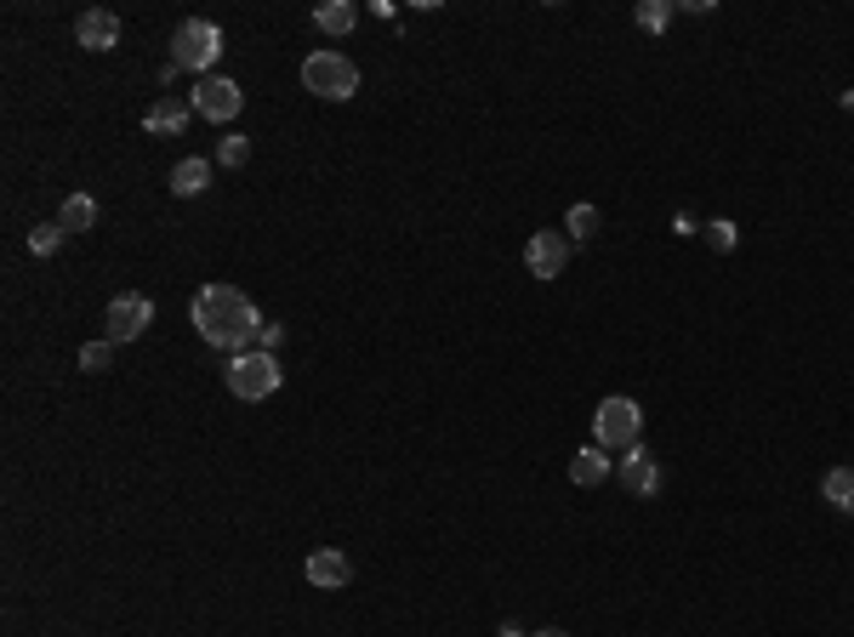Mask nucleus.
Returning <instances> with one entry per match:
<instances>
[{
  "mask_svg": "<svg viewBox=\"0 0 854 637\" xmlns=\"http://www.w3.org/2000/svg\"><path fill=\"white\" fill-rule=\"evenodd\" d=\"M598 222H605V217H598V206H570V211H564L570 240H593V234H598Z\"/></svg>",
  "mask_w": 854,
  "mask_h": 637,
  "instance_id": "nucleus-20",
  "label": "nucleus"
},
{
  "mask_svg": "<svg viewBox=\"0 0 854 637\" xmlns=\"http://www.w3.org/2000/svg\"><path fill=\"white\" fill-rule=\"evenodd\" d=\"M58 228H63V234H86V228H97V199L91 194H69L63 211H58Z\"/></svg>",
  "mask_w": 854,
  "mask_h": 637,
  "instance_id": "nucleus-16",
  "label": "nucleus"
},
{
  "mask_svg": "<svg viewBox=\"0 0 854 637\" xmlns=\"http://www.w3.org/2000/svg\"><path fill=\"white\" fill-rule=\"evenodd\" d=\"M593 444L598 450H633V444H644V411H638V399L610 393L605 404H598V411H593Z\"/></svg>",
  "mask_w": 854,
  "mask_h": 637,
  "instance_id": "nucleus-2",
  "label": "nucleus"
},
{
  "mask_svg": "<svg viewBox=\"0 0 854 637\" xmlns=\"http://www.w3.org/2000/svg\"><path fill=\"white\" fill-rule=\"evenodd\" d=\"M280 342H285V324H263L257 330V353H280Z\"/></svg>",
  "mask_w": 854,
  "mask_h": 637,
  "instance_id": "nucleus-24",
  "label": "nucleus"
},
{
  "mask_svg": "<svg viewBox=\"0 0 854 637\" xmlns=\"http://www.w3.org/2000/svg\"><path fill=\"white\" fill-rule=\"evenodd\" d=\"M109 365H114V342H86L81 347V370L97 376V370H109Z\"/></svg>",
  "mask_w": 854,
  "mask_h": 637,
  "instance_id": "nucleus-22",
  "label": "nucleus"
},
{
  "mask_svg": "<svg viewBox=\"0 0 854 637\" xmlns=\"http://www.w3.org/2000/svg\"><path fill=\"white\" fill-rule=\"evenodd\" d=\"M536 637H570V632H559V626H541Z\"/></svg>",
  "mask_w": 854,
  "mask_h": 637,
  "instance_id": "nucleus-25",
  "label": "nucleus"
},
{
  "mask_svg": "<svg viewBox=\"0 0 854 637\" xmlns=\"http://www.w3.org/2000/svg\"><path fill=\"white\" fill-rule=\"evenodd\" d=\"M194 330L206 336L217 353H251L257 347V330H263V314H257V302H251L240 285H206L194 296V308H188Z\"/></svg>",
  "mask_w": 854,
  "mask_h": 637,
  "instance_id": "nucleus-1",
  "label": "nucleus"
},
{
  "mask_svg": "<svg viewBox=\"0 0 854 637\" xmlns=\"http://www.w3.org/2000/svg\"><path fill=\"white\" fill-rule=\"evenodd\" d=\"M707 240H712V250H735L741 245V228L730 217H718V222H707Z\"/></svg>",
  "mask_w": 854,
  "mask_h": 637,
  "instance_id": "nucleus-23",
  "label": "nucleus"
},
{
  "mask_svg": "<svg viewBox=\"0 0 854 637\" xmlns=\"http://www.w3.org/2000/svg\"><path fill=\"white\" fill-rule=\"evenodd\" d=\"M820 495L838 506V513H854V467H832L820 483Z\"/></svg>",
  "mask_w": 854,
  "mask_h": 637,
  "instance_id": "nucleus-17",
  "label": "nucleus"
},
{
  "mask_svg": "<svg viewBox=\"0 0 854 637\" xmlns=\"http://www.w3.org/2000/svg\"><path fill=\"white\" fill-rule=\"evenodd\" d=\"M621 483H626L633 495H656V490H661V467H656V455H649L644 444L621 450Z\"/></svg>",
  "mask_w": 854,
  "mask_h": 637,
  "instance_id": "nucleus-10",
  "label": "nucleus"
},
{
  "mask_svg": "<svg viewBox=\"0 0 854 637\" xmlns=\"http://www.w3.org/2000/svg\"><path fill=\"white\" fill-rule=\"evenodd\" d=\"M206 183H211V160L188 155V160H178V166H171V194H178V199L206 194Z\"/></svg>",
  "mask_w": 854,
  "mask_h": 637,
  "instance_id": "nucleus-14",
  "label": "nucleus"
},
{
  "mask_svg": "<svg viewBox=\"0 0 854 637\" xmlns=\"http://www.w3.org/2000/svg\"><path fill=\"white\" fill-rule=\"evenodd\" d=\"M155 324V302H148L143 291H125V296H114L109 308H103V342H137L143 330Z\"/></svg>",
  "mask_w": 854,
  "mask_h": 637,
  "instance_id": "nucleus-6",
  "label": "nucleus"
},
{
  "mask_svg": "<svg viewBox=\"0 0 854 637\" xmlns=\"http://www.w3.org/2000/svg\"><path fill=\"white\" fill-rule=\"evenodd\" d=\"M359 23V7L354 0H325V7H314V29L319 35H347Z\"/></svg>",
  "mask_w": 854,
  "mask_h": 637,
  "instance_id": "nucleus-15",
  "label": "nucleus"
},
{
  "mask_svg": "<svg viewBox=\"0 0 854 637\" xmlns=\"http://www.w3.org/2000/svg\"><path fill=\"white\" fill-rule=\"evenodd\" d=\"M63 240H69V234H63L58 222H40V228H29V250H35L40 262H46V257H58V250H63Z\"/></svg>",
  "mask_w": 854,
  "mask_h": 637,
  "instance_id": "nucleus-19",
  "label": "nucleus"
},
{
  "mask_svg": "<svg viewBox=\"0 0 854 637\" xmlns=\"http://www.w3.org/2000/svg\"><path fill=\"white\" fill-rule=\"evenodd\" d=\"M188 103H194V114H206V120L217 125V120H234V114H240L245 91L229 81V74H206V81L188 91Z\"/></svg>",
  "mask_w": 854,
  "mask_h": 637,
  "instance_id": "nucleus-7",
  "label": "nucleus"
},
{
  "mask_svg": "<svg viewBox=\"0 0 854 637\" xmlns=\"http://www.w3.org/2000/svg\"><path fill=\"white\" fill-rule=\"evenodd\" d=\"M303 86L314 97H325V103H347V97L359 91V69H354V58L319 46V52H308V63H303Z\"/></svg>",
  "mask_w": 854,
  "mask_h": 637,
  "instance_id": "nucleus-4",
  "label": "nucleus"
},
{
  "mask_svg": "<svg viewBox=\"0 0 854 637\" xmlns=\"http://www.w3.org/2000/svg\"><path fill=\"white\" fill-rule=\"evenodd\" d=\"M308 580L314 586H325V592H337V586H347L354 580V564H347V552H337V547H319V552H308Z\"/></svg>",
  "mask_w": 854,
  "mask_h": 637,
  "instance_id": "nucleus-11",
  "label": "nucleus"
},
{
  "mask_svg": "<svg viewBox=\"0 0 854 637\" xmlns=\"http://www.w3.org/2000/svg\"><path fill=\"white\" fill-rule=\"evenodd\" d=\"M188 114H194V103H188V97H160V103H148V114H143V132H155V137H178L183 125H188Z\"/></svg>",
  "mask_w": 854,
  "mask_h": 637,
  "instance_id": "nucleus-12",
  "label": "nucleus"
},
{
  "mask_svg": "<svg viewBox=\"0 0 854 637\" xmlns=\"http://www.w3.org/2000/svg\"><path fill=\"white\" fill-rule=\"evenodd\" d=\"M245 160H251V137H222V148H217V166L240 171Z\"/></svg>",
  "mask_w": 854,
  "mask_h": 637,
  "instance_id": "nucleus-21",
  "label": "nucleus"
},
{
  "mask_svg": "<svg viewBox=\"0 0 854 637\" xmlns=\"http://www.w3.org/2000/svg\"><path fill=\"white\" fill-rule=\"evenodd\" d=\"M222 381H229L234 399H251V404H257V399H273V393H280L285 370H280V359H273V353H257V347H251V353H234V359L222 365Z\"/></svg>",
  "mask_w": 854,
  "mask_h": 637,
  "instance_id": "nucleus-3",
  "label": "nucleus"
},
{
  "mask_svg": "<svg viewBox=\"0 0 854 637\" xmlns=\"http://www.w3.org/2000/svg\"><path fill=\"white\" fill-rule=\"evenodd\" d=\"M672 12H678L672 0H644V7H638L633 17H638V29H644V35H661L667 23H672Z\"/></svg>",
  "mask_w": 854,
  "mask_h": 637,
  "instance_id": "nucleus-18",
  "label": "nucleus"
},
{
  "mask_svg": "<svg viewBox=\"0 0 854 637\" xmlns=\"http://www.w3.org/2000/svg\"><path fill=\"white\" fill-rule=\"evenodd\" d=\"M610 478V450H598V444H582L570 455V483H582V490H593V483H605Z\"/></svg>",
  "mask_w": 854,
  "mask_h": 637,
  "instance_id": "nucleus-13",
  "label": "nucleus"
},
{
  "mask_svg": "<svg viewBox=\"0 0 854 637\" xmlns=\"http://www.w3.org/2000/svg\"><path fill=\"white\" fill-rule=\"evenodd\" d=\"M74 40H81L86 52H114V46H120V17L109 7H91V12H81V23H74Z\"/></svg>",
  "mask_w": 854,
  "mask_h": 637,
  "instance_id": "nucleus-9",
  "label": "nucleus"
},
{
  "mask_svg": "<svg viewBox=\"0 0 854 637\" xmlns=\"http://www.w3.org/2000/svg\"><path fill=\"white\" fill-rule=\"evenodd\" d=\"M217 58H222V29L211 17H188V23H178V35H171V63L178 69H194L199 81L217 69Z\"/></svg>",
  "mask_w": 854,
  "mask_h": 637,
  "instance_id": "nucleus-5",
  "label": "nucleus"
},
{
  "mask_svg": "<svg viewBox=\"0 0 854 637\" xmlns=\"http://www.w3.org/2000/svg\"><path fill=\"white\" fill-rule=\"evenodd\" d=\"M564 262H570V234H559V228L530 234V245H524V268H530L536 279H559Z\"/></svg>",
  "mask_w": 854,
  "mask_h": 637,
  "instance_id": "nucleus-8",
  "label": "nucleus"
}]
</instances>
